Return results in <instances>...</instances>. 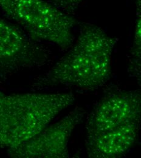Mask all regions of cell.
<instances>
[{"instance_id":"obj_1","label":"cell","mask_w":141,"mask_h":158,"mask_svg":"<svg viewBox=\"0 0 141 158\" xmlns=\"http://www.w3.org/2000/svg\"><path fill=\"white\" fill-rule=\"evenodd\" d=\"M119 39L96 24L84 23L71 49L51 69L35 79L37 89L57 86L95 90L111 79L113 53Z\"/></svg>"},{"instance_id":"obj_2","label":"cell","mask_w":141,"mask_h":158,"mask_svg":"<svg viewBox=\"0 0 141 158\" xmlns=\"http://www.w3.org/2000/svg\"><path fill=\"white\" fill-rule=\"evenodd\" d=\"M75 100L71 92L0 95V146L12 148L34 137Z\"/></svg>"},{"instance_id":"obj_3","label":"cell","mask_w":141,"mask_h":158,"mask_svg":"<svg viewBox=\"0 0 141 158\" xmlns=\"http://www.w3.org/2000/svg\"><path fill=\"white\" fill-rule=\"evenodd\" d=\"M0 9L19 24L32 39L67 49L74 43L73 30L78 22L44 0H0Z\"/></svg>"},{"instance_id":"obj_4","label":"cell","mask_w":141,"mask_h":158,"mask_svg":"<svg viewBox=\"0 0 141 158\" xmlns=\"http://www.w3.org/2000/svg\"><path fill=\"white\" fill-rule=\"evenodd\" d=\"M51 56L48 48L0 17V77L43 66Z\"/></svg>"},{"instance_id":"obj_5","label":"cell","mask_w":141,"mask_h":158,"mask_svg":"<svg viewBox=\"0 0 141 158\" xmlns=\"http://www.w3.org/2000/svg\"><path fill=\"white\" fill-rule=\"evenodd\" d=\"M85 113L83 108L77 107L57 122L47 125L34 137L8 148V155L14 158H69V139Z\"/></svg>"},{"instance_id":"obj_6","label":"cell","mask_w":141,"mask_h":158,"mask_svg":"<svg viewBox=\"0 0 141 158\" xmlns=\"http://www.w3.org/2000/svg\"><path fill=\"white\" fill-rule=\"evenodd\" d=\"M141 91L116 90L109 92L97 102L88 116L86 136L141 121Z\"/></svg>"},{"instance_id":"obj_7","label":"cell","mask_w":141,"mask_h":158,"mask_svg":"<svg viewBox=\"0 0 141 158\" xmlns=\"http://www.w3.org/2000/svg\"><path fill=\"white\" fill-rule=\"evenodd\" d=\"M141 121L133 122L101 133L86 136L89 158H118L125 156L139 138Z\"/></svg>"},{"instance_id":"obj_8","label":"cell","mask_w":141,"mask_h":158,"mask_svg":"<svg viewBox=\"0 0 141 158\" xmlns=\"http://www.w3.org/2000/svg\"><path fill=\"white\" fill-rule=\"evenodd\" d=\"M136 9L134 37L130 52L128 72L131 77L141 82V0H134Z\"/></svg>"},{"instance_id":"obj_9","label":"cell","mask_w":141,"mask_h":158,"mask_svg":"<svg viewBox=\"0 0 141 158\" xmlns=\"http://www.w3.org/2000/svg\"><path fill=\"white\" fill-rule=\"evenodd\" d=\"M84 0H49V2L64 12L71 15L80 7Z\"/></svg>"}]
</instances>
